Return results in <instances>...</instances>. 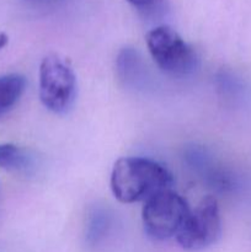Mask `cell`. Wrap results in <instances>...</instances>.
<instances>
[{
	"instance_id": "1",
	"label": "cell",
	"mask_w": 251,
	"mask_h": 252,
	"mask_svg": "<svg viewBox=\"0 0 251 252\" xmlns=\"http://www.w3.org/2000/svg\"><path fill=\"white\" fill-rule=\"evenodd\" d=\"M172 175L161 164L148 158H121L111 172V191L121 203H144L154 194L172 189Z\"/></svg>"
},
{
	"instance_id": "2",
	"label": "cell",
	"mask_w": 251,
	"mask_h": 252,
	"mask_svg": "<svg viewBox=\"0 0 251 252\" xmlns=\"http://www.w3.org/2000/svg\"><path fill=\"white\" fill-rule=\"evenodd\" d=\"M145 41L153 61L169 75L184 78L198 66L196 51L172 27H154L147 33Z\"/></svg>"
},
{
	"instance_id": "3",
	"label": "cell",
	"mask_w": 251,
	"mask_h": 252,
	"mask_svg": "<svg viewBox=\"0 0 251 252\" xmlns=\"http://www.w3.org/2000/svg\"><path fill=\"white\" fill-rule=\"evenodd\" d=\"M76 98V76L68 61L48 54L39 65V100L53 113L63 115Z\"/></svg>"
},
{
	"instance_id": "4",
	"label": "cell",
	"mask_w": 251,
	"mask_h": 252,
	"mask_svg": "<svg viewBox=\"0 0 251 252\" xmlns=\"http://www.w3.org/2000/svg\"><path fill=\"white\" fill-rule=\"evenodd\" d=\"M189 211L185 198L172 189H165L150 197L143 204V228L148 236L154 240H169L177 235Z\"/></svg>"
},
{
	"instance_id": "5",
	"label": "cell",
	"mask_w": 251,
	"mask_h": 252,
	"mask_svg": "<svg viewBox=\"0 0 251 252\" xmlns=\"http://www.w3.org/2000/svg\"><path fill=\"white\" fill-rule=\"evenodd\" d=\"M221 234V219L218 202L214 197L201 199L193 211H189L176 238L184 250L201 251L218 241Z\"/></svg>"
},
{
	"instance_id": "6",
	"label": "cell",
	"mask_w": 251,
	"mask_h": 252,
	"mask_svg": "<svg viewBox=\"0 0 251 252\" xmlns=\"http://www.w3.org/2000/svg\"><path fill=\"white\" fill-rule=\"evenodd\" d=\"M0 167L14 174H27L33 167L31 155L19 145L0 144Z\"/></svg>"
},
{
	"instance_id": "7",
	"label": "cell",
	"mask_w": 251,
	"mask_h": 252,
	"mask_svg": "<svg viewBox=\"0 0 251 252\" xmlns=\"http://www.w3.org/2000/svg\"><path fill=\"white\" fill-rule=\"evenodd\" d=\"M26 89V79L20 74L0 75V117L9 112L21 98Z\"/></svg>"
},
{
	"instance_id": "8",
	"label": "cell",
	"mask_w": 251,
	"mask_h": 252,
	"mask_svg": "<svg viewBox=\"0 0 251 252\" xmlns=\"http://www.w3.org/2000/svg\"><path fill=\"white\" fill-rule=\"evenodd\" d=\"M126 1H128L129 4H132V5H134V6L140 7V9H144V7L152 6V5L155 4L157 0H126Z\"/></svg>"
},
{
	"instance_id": "9",
	"label": "cell",
	"mask_w": 251,
	"mask_h": 252,
	"mask_svg": "<svg viewBox=\"0 0 251 252\" xmlns=\"http://www.w3.org/2000/svg\"><path fill=\"white\" fill-rule=\"evenodd\" d=\"M7 43H9V37H7V34L5 33V32L0 31V51H1Z\"/></svg>"
}]
</instances>
